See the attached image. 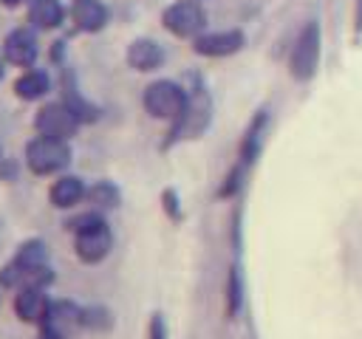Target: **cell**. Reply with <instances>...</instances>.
<instances>
[{"instance_id": "obj_1", "label": "cell", "mask_w": 362, "mask_h": 339, "mask_svg": "<svg viewBox=\"0 0 362 339\" xmlns=\"http://www.w3.org/2000/svg\"><path fill=\"white\" fill-rule=\"evenodd\" d=\"M68 232H74V251L82 263L93 266L102 263L110 249H113V232L107 220L93 209V212H79L65 223Z\"/></svg>"}, {"instance_id": "obj_2", "label": "cell", "mask_w": 362, "mask_h": 339, "mask_svg": "<svg viewBox=\"0 0 362 339\" xmlns=\"http://www.w3.org/2000/svg\"><path fill=\"white\" fill-rule=\"evenodd\" d=\"M23 161H25L28 172H34V175H59L71 164V144L62 138H51V136L37 133L25 144Z\"/></svg>"}, {"instance_id": "obj_3", "label": "cell", "mask_w": 362, "mask_h": 339, "mask_svg": "<svg viewBox=\"0 0 362 339\" xmlns=\"http://www.w3.org/2000/svg\"><path fill=\"white\" fill-rule=\"evenodd\" d=\"M187 102H189V93L173 79H156L141 93V105H144L147 116L170 121V124L181 119V113L187 110Z\"/></svg>"}, {"instance_id": "obj_4", "label": "cell", "mask_w": 362, "mask_h": 339, "mask_svg": "<svg viewBox=\"0 0 362 339\" xmlns=\"http://www.w3.org/2000/svg\"><path fill=\"white\" fill-rule=\"evenodd\" d=\"M320 65V25L311 20L303 25V31L294 40L291 56H288V71L297 82H308L317 73Z\"/></svg>"}, {"instance_id": "obj_5", "label": "cell", "mask_w": 362, "mask_h": 339, "mask_svg": "<svg viewBox=\"0 0 362 339\" xmlns=\"http://www.w3.org/2000/svg\"><path fill=\"white\" fill-rule=\"evenodd\" d=\"M209 119H212V102H209V96H206L204 88H195V90L189 93L187 110L181 113L178 121H173L167 144H173V141H178V138H195V136H201V133L206 130ZM167 144H164V147H167Z\"/></svg>"}, {"instance_id": "obj_6", "label": "cell", "mask_w": 362, "mask_h": 339, "mask_svg": "<svg viewBox=\"0 0 362 339\" xmlns=\"http://www.w3.org/2000/svg\"><path fill=\"white\" fill-rule=\"evenodd\" d=\"M161 23H164V28L170 34L184 37V40H195L198 34H204L206 14H204V8H201L198 0H178V3H173V6L164 8Z\"/></svg>"}, {"instance_id": "obj_7", "label": "cell", "mask_w": 362, "mask_h": 339, "mask_svg": "<svg viewBox=\"0 0 362 339\" xmlns=\"http://www.w3.org/2000/svg\"><path fill=\"white\" fill-rule=\"evenodd\" d=\"M79 119L74 116V110L65 102H45L37 113H34V130L40 136H51V138H74L79 130Z\"/></svg>"}, {"instance_id": "obj_8", "label": "cell", "mask_w": 362, "mask_h": 339, "mask_svg": "<svg viewBox=\"0 0 362 339\" xmlns=\"http://www.w3.org/2000/svg\"><path fill=\"white\" fill-rule=\"evenodd\" d=\"M40 56V42L31 28H14L3 40V59L14 68H34Z\"/></svg>"}, {"instance_id": "obj_9", "label": "cell", "mask_w": 362, "mask_h": 339, "mask_svg": "<svg viewBox=\"0 0 362 339\" xmlns=\"http://www.w3.org/2000/svg\"><path fill=\"white\" fill-rule=\"evenodd\" d=\"M48 305H51L48 288H37V285L17 288V291H14V299H11L14 316H17L23 325H40V322L45 319V314H48Z\"/></svg>"}, {"instance_id": "obj_10", "label": "cell", "mask_w": 362, "mask_h": 339, "mask_svg": "<svg viewBox=\"0 0 362 339\" xmlns=\"http://www.w3.org/2000/svg\"><path fill=\"white\" fill-rule=\"evenodd\" d=\"M243 31L229 28V31H209V34H198L192 40V51L201 56H232L243 48Z\"/></svg>"}, {"instance_id": "obj_11", "label": "cell", "mask_w": 362, "mask_h": 339, "mask_svg": "<svg viewBox=\"0 0 362 339\" xmlns=\"http://www.w3.org/2000/svg\"><path fill=\"white\" fill-rule=\"evenodd\" d=\"M127 65L139 73H150V71H158L164 65V48L156 42V40H147V37H139L127 45Z\"/></svg>"}, {"instance_id": "obj_12", "label": "cell", "mask_w": 362, "mask_h": 339, "mask_svg": "<svg viewBox=\"0 0 362 339\" xmlns=\"http://www.w3.org/2000/svg\"><path fill=\"white\" fill-rule=\"evenodd\" d=\"M40 325H51V328L62 331L65 336H71L76 328H82V305L74 302V299H51L48 314H45V319Z\"/></svg>"}, {"instance_id": "obj_13", "label": "cell", "mask_w": 362, "mask_h": 339, "mask_svg": "<svg viewBox=\"0 0 362 339\" xmlns=\"http://www.w3.org/2000/svg\"><path fill=\"white\" fill-rule=\"evenodd\" d=\"M88 186L79 175H59L51 189H48V201L54 209H74L79 201H85Z\"/></svg>"}, {"instance_id": "obj_14", "label": "cell", "mask_w": 362, "mask_h": 339, "mask_svg": "<svg viewBox=\"0 0 362 339\" xmlns=\"http://www.w3.org/2000/svg\"><path fill=\"white\" fill-rule=\"evenodd\" d=\"M51 90V76L42 68H25L14 79V96L23 102H40Z\"/></svg>"}, {"instance_id": "obj_15", "label": "cell", "mask_w": 362, "mask_h": 339, "mask_svg": "<svg viewBox=\"0 0 362 339\" xmlns=\"http://www.w3.org/2000/svg\"><path fill=\"white\" fill-rule=\"evenodd\" d=\"M71 20L79 31H102L107 23V8L99 0H74L71 3Z\"/></svg>"}, {"instance_id": "obj_16", "label": "cell", "mask_w": 362, "mask_h": 339, "mask_svg": "<svg viewBox=\"0 0 362 339\" xmlns=\"http://www.w3.org/2000/svg\"><path fill=\"white\" fill-rule=\"evenodd\" d=\"M266 124H269V113H266V110H257V116L249 121V127H246V133H243V138H240V164H243L246 170L257 161V155H260V150H263Z\"/></svg>"}, {"instance_id": "obj_17", "label": "cell", "mask_w": 362, "mask_h": 339, "mask_svg": "<svg viewBox=\"0 0 362 339\" xmlns=\"http://www.w3.org/2000/svg\"><path fill=\"white\" fill-rule=\"evenodd\" d=\"M65 20V8L59 0H31L28 6V23L40 31H51Z\"/></svg>"}, {"instance_id": "obj_18", "label": "cell", "mask_w": 362, "mask_h": 339, "mask_svg": "<svg viewBox=\"0 0 362 339\" xmlns=\"http://www.w3.org/2000/svg\"><path fill=\"white\" fill-rule=\"evenodd\" d=\"M85 201L93 206V209H116L122 203V192L113 181H96L88 186V195Z\"/></svg>"}, {"instance_id": "obj_19", "label": "cell", "mask_w": 362, "mask_h": 339, "mask_svg": "<svg viewBox=\"0 0 362 339\" xmlns=\"http://www.w3.org/2000/svg\"><path fill=\"white\" fill-rule=\"evenodd\" d=\"M11 263H17V266H23V268H28V266H45V263H48V246H45V240H40V237L23 240V243L17 246Z\"/></svg>"}, {"instance_id": "obj_20", "label": "cell", "mask_w": 362, "mask_h": 339, "mask_svg": "<svg viewBox=\"0 0 362 339\" xmlns=\"http://www.w3.org/2000/svg\"><path fill=\"white\" fill-rule=\"evenodd\" d=\"M240 308H243V277H240V268L232 266L226 274V316L235 319Z\"/></svg>"}, {"instance_id": "obj_21", "label": "cell", "mask_w": 362, "mask_h": 339, "mask_svg": "<svg viewBox=\"0 0 362 339\" xmlns=\"http://www.w3.org/2000/svg\"><path fill=\"white\" fill-rule=\"evenodd\" d=\"M113 325V314L105 305H82V328L85 331H107Z\"/></svg>"}, {"instance_id": "obj_22", "label": "cell", "mask_w": 362, "mask_h": 339, "mask_svg": "<svg viewBox=\"0 0 362 339\" xmlns=\"http://www.w3.org/2000/svg\"><path fill=\"white\" fill-rule=\"evenodd\" d=\"M147 339H170L164 314H158V311L150 314V322H147Z\"/></svg>"}, {"instance_id": "obj_23", "label": "cell", "mask_w": 362, "mask_h": 339, "mask_svg": "<svg viewBox=\"0 0 362 339\" xmlns=\"http://www.w3.org/2000/svg\"><path fill=\"white\" fill-rule=\"evenodd\" d=\"M161 201H164V209H167V215L178 220V218H181V209H178V195H175L173 189H164Z\"/></svg>"}, {"instance_id": "obj_24", "label": "cell", "mask_w": 362, "mask_h": 339, "mask_svg": "<svg viewBox=\"0 0 362 339\" xmlns=\"http://www.w3.org/2000/svg\"><path fill=\"white\" fill-rule=\"evenodd\" d=\"M37 339H68L62 331H57V328H51V325H40L37 328Z\"/></svg>"}, {"instance_id": "obj_25", "label": "cell", "mask_w": 362, "mask_h": 339, "mask_svg": "<svg viewBox=\"0 0 362 339\" xmlns=\"http://www.w3.org/2000/svg\"><path fill=\"white\" fill-rule=\"evenodd\" d=\"M0 3H3V6H8V8H17V6H23L25 0H0Z\"/></svg>"}, {"instance_id": "obj_26", "label": "cell", "mask_w": 362, "mask_h": 339, "mask_svg": "<svg viewBox=\"0 0 362 339\" xmlns=\"http://www.w3.org/2000/svg\"><path fill=\"white\" fill-rule=\"evenodd\" d=\"M356 28H362V0L356 3Z\"/></svg>"}, {"instance_id": "obj_27", "label": "cell", "mask_w": 362, "mask_h": 339, "mask_svg": "<svg viewBox=\"0 0 362 339\" xmlns=\"http://www.w3.org/2000/svg\"><path fill=\"white\" fill-rule=\"evenodd\" d=\"M3 76H6V59H0V82H3Z\"/></svg>"}, {"instance_id": "obj_28", "label": "cell", "mask_w": 362, "mask_h": 339, "mask_svg": "<svg viewBox=\"0 0 362 339\" xmlns=\"http://www.w3.org/2000/svg\"><path fill=\"white\" fill-rule=\"evenodd\" d=\"M0 164H3V147H0Z\"/></svg>"}]
</instances>
